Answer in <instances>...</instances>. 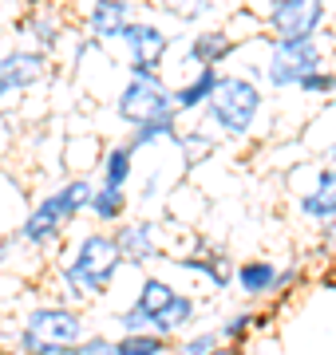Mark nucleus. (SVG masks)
<instances>
[{
  "label": "nucleus",
  "mask_w": 336,
  "mask_h": 355,
  "mask_svg": "<svg viewBox=\"0 0 336 355\" xmlns=\"http://www.w3.org/2000/svg\"><path fill=\"white\" fill-rule=\"evenodd\" d=\"M123 249H119L115 233L107 229H87V233H76L72 245L60 253V265H56V284H60V300L67 304H95L103 300L115 277L123 272Z\"/></svg>",
  "instance_id": "obj_1"
},
{
  "label": "nucleus",
  "mask_w": 336,
  "mask_h": 355,
  "mask_svg": "<svg viewBox=\"0 0 336 355\" xmlns=\"http://www.w3.org/2000/svg\"><path fill=\"white\" fill-rule=\"evenodd\" d=\"M202 119L218 130V139L249 142L265 119V91L253 76H221L218 91L202 107Z\"/></svg>",
  "instance_id": "obj_2"
},
{
  "label": "nucleus",
  "mask_w": 336,
  "mask_h": 355,
  "mask_svg": "<svg viewBox=\"0 0 336 355\" xmlns=\"http://www.w3.org/2000/svg\"><path fill=\"white\" fill-rule=\"evenodd\" d=\"M328 32L317 36H265V83L273 91H297L301 79L312 76L328 60Z\"/></svg>",
  "instance_id": "obj_3"
},
{
  "label": "nucleus",
  "mask_w": 336,
  "mask_h": 355,
  "mask_svg": "<svg viewBox=\"0 0 336 355\" xmlns=\"http://www.w3.org/2000/svg\"><path fill=\"white\" fill-rule=\"evenodd\" d=\"M111 114L127 127H139V123H151V119L178 114V107H174V91L167 87L162 76H127L123 87L111 95Z\"/></svg>",
  "instance_id": "obj_4"
},
{
  "label": "nucleus",
  "mask_w": 336,
  "mask_h": 355,
  "mask_svg": "<svg viewBox=\"0 0 336 355\" xmlns=\"http://www.w3.org/2000/svg\"><path fill=\"white\" fill-rule=\"evenodd\" d=\"M20 324L44 336L48 355H79V340L87 336V320H83L79 304H67V300H48V304L28 308Z\"/></svg>",
  "instance_id": "obj_5"
},
{
  "label": "nucleus",
  "mask_w": 336,
  "mask_h": 355,
  "mask_svg": "<svg viewBox=\"0 0 336 355\" xmlns=\"http://www.w3.org/2000/svg\"><path fill=\"white\" fill-rule=\"evenodd\" d=\"M52 76V55L48 51L20 44V48L0 51V107H16L28 91L48 83Z\"/></svg>",
  "instance_id": "obj_6"
},
{
  "label": "nucleus",
  "mask_w": 336,
  "mask_h": 355,
  "mask_svg": "<svg viewBox=\"0 0 336 355\" xmlns=\"http://www.w3.org/2000/svg\"><path fill=\"white\" fill-rule=\"evenodd\" d=\"M72 221H76V217L67 214V205L60 202V193L52 190L20 217L16 237H20V245H28L32 253H48V249H56V245L64 241V233H67Z\"/></svg>",
  "instance_id": "obj_7"
},
{
  "label": "nucleus",
  "mask_w": 336,
  "mask_h": 355,
  "mask_svg": "<svg viewBox=\"0 0 336 355\" xmlns=\"http://www.w3.org/2000/svg\"><path fill=\"white\" fill-rule=\"evenodd\" d=\"M115 241L123 249V261L135 268L142 265H155V261H167L170 249H167V225L155 221V217H123L115 225Z\"/></svg>",
  "instance_id": "obj_8"
},
{
  "label": "nucleus",
  "mask_w": 336,
  "mask_h": 355,
  "mask_svg": "<svg viewBox=\"0 0 336 355\" xmlns=\"http://www.w3.org/2000/svg\"><path fill=\"white\" fill-rule=\"evenodd\" d=\"M328 24V0H273L265 36H317Z\"/></svg>",
  "instance_id": "obj_9"
},
{
  "label": "nucleus",
  "mask_w": 336,
  "mask_h": 355,
  "mask_svg": "<svg viewBox=\"0 0 336 355\" xmlns=\"http://www.w3.org/2000/svg\"><path fill=\"white\" fill-rule=\"evenodd\" d=\"M170 265L178 268V272H186V277L202 280L210 292H226L233 284V261L221 249H210V245H194V249H186V253L178 257H167Z\"/></svg>",
  "instance_id": "obj_10"
},
{
  "label": "nucleus",
  "mask_w": 336,
  "mask_h": 355,
  "mask_svg": "<svg viewBox=\"0 0 336 355\" xmlns=\"http://www.w3.org/2000/svg\"><path fill=\"white\" fill-rule=\"evenodd\" d=\"M237 48H242V40L233 36V28L206 24L190 36V44L182 51V64L190 67V71H194V67H221L230 55H237Z\"/></svg>",
  "instance_id": "obj_11"
},
{
  "label": "nucleus",
  "mask_w": 336,
  "mask_h": 355,
  "mask_svg": "<svg viewBox=\"0 0 336 355\" xmlns=\"http://www.w3.org/2000/svg\"><path fill=\"white\" fill-rule=\"evenodd\" d=\"M293 202H297V214L305 221H328L336 217V166L324 162V166H312V178L305 190H293Z\"/></svg>",
  "instance_id": "obj_12"
},
{
  "label": "nucleus",
  "mask_w": 336,
  "mask_h": 355,
  "mask_svg": "<svg viewBox=\"0 0 336 355\" xmlns=\"http://www.w3.org/2000/svg\"><path fill=\"white\" fill-rule=\"evenodd\" d=\"M131 20H135V0H91L87 16H83V28H87L91 40H99L107 48V44L123 40Z\"/></svg>",
  "instance_id": "obj_13"
},
{
  "label": "nucleus",
  "mask_w": 336,
  "mask_h": 355,
  "mask_svg": "<svg viewBox=\"0 0 336 355\" xmlns=\"http://www.w3.org/2000/svg\"><path fill=\"white\" fill-rule=\"evenodd\" d=\"M123 51H127V64H151V67H162L170 51V36L167 28L155 24V20H131V28L123 32Z\"/></svg>",
  "instance_id": "obj_14"
},
{
  "label": "nucleus",
  "mask_w": 336,
  "mask_h": 355,
  "mask_svg": "<svg viewBox=\"0 0 336 355\" xmlns=\"http://www.w3.org/2000/svg\"><path fill=\"white\" fill-rule=\"evenodd\" d=\"M16 32H20L32 48H40V51H48V55H52V51L64 48L67 20H64V12H60L56 4H40V8H32L28 16H20Z\"/></svg>",
  "instance_id": "obj_15"
},
{
  "label": "nucleus",
  "mask_w": 336,
  "mask_h": 355,
  "mask_svg": "<svg viewBox=\"0 0 336 355\" xmlns=\"http://www.w3.org/2000/svg\"><path fill=\"white\" fill-rule=\"evenodd\" d=\"M233 288L242 292L246 300H265L281 292V265L269 257H249L233 268Z\"/></svg>",
  "instance_id": "obj_16"
},
{
  "label": "nucleus",
  "mask_w": 336,
  "mask_h": 355,
  "mask_svg": "<svg viewBox=\"0 0 336 355\" xmlns=\"http://www.w3.org/2000/svg\"><path fill=\"white\" fill-rule=\"evenodd\" d=\"M218 83H221L218 67H194L178 87H170L174 91V107H178V114H198L210 103V95L218 91Z\"/></svg>",
  "instance_id": "obj_17"
},
{
  "label": "nucleus",
  "mask_w": 336,
  "mask_h": 355,
  "mask_svg": "<svg viewBox=\"0 0 336 355\" xmlns=\"http://www.w3.org/2000/svg\"><path fill=\"white\" fill-rule=\"evenodd\" d=\"M194 320H198V300L190 296V292H178V296L155 316V331L178 340V336H186V331L194 328Z\"/></svg>",
  "instance_id": "obj_18"
},
{
  "label": "nucleus",
  "mask_w": 336,
  "mask_h": 355,
  "mask_svg": "<svg viewBox=\"0 0 336 355\" xmlns=\"http://www.w3.org/2000/svg\"><path fill=\"white\" fill-rule=\"evenodd\" d=\"M135 146L127 139L123 142H107L103 158H99V182H111V186H127L131 174H135Z\"/></svg>",
  "instance_id": "obj_19"
},
{
  "label": "nucleus",
  "mask_w": 336,
  "mask_h": 355,
  "mask_svg": "<svg viewBox=\"0 0 336 355\" xmlns=\"http://www.w3.org/2000/svg\"><path fill=\"white\" fill-rule=\"evenodd\" d=\"M131 209V198H127V186H111V182H99L95 186V198H91V217L99 225H119Z\"/></svg>",
  "instance_id": "obj_20"
},
{
  "label": "nucleus",
  "mask_w": 336,
  "mask_h": 355,
  "mask_svg": "<svg viewBox=\"0 0 336 355\" xmlns=\"http://www.w3.org/2000/svg\"><path fill=\"white\" fill-rule=\"evenodd\" d=\"M170 146H178V150H182V162H186V170H190V166H198L210 150H214V146H218V130H214L206 119H202V127L178 130V139L170 142Z\"/></svg>",
  "instance_id": "obj_21"
},
{
  "label": "nucleus",
  "mask_w": 336,
  "mask_h": 355,
  "mask_svg": "<svg viewBox=\"0 0 336 355\" xmlns=\"http://www.w3.org/2000/svg\"><path fill=\"white\" fill-rule=\"evenodd\" d=\"M178 139V114L170 119H151V123H139V127L127 130V142L135 150H151V146H162V142Z\"/></svg>",
  "instance_id": "obj_22"
},
{
  "label": "nucleus",
  "mask_w": 336,
  "mask_h": 355,
  "mask_svg": "<svg viewBox=\"0 0 336 355\" xmlns=\"http://www.w3.org/2000/svg\"><path fill=\"white\" fill-rule=\"evenodd\" d=\"M95 186H99V182H91V174H67L64 182L56 186V193H60V202L67 205V214H72V217H83V214H91Z\"/></svg>",
  "instance_id": "obj_23"
},
{
  "label": "nucleus",
  "mask_w": 336,
  "mask_h": 355,
  "mask_svg": "<svg viewBox=\"0 0 336 355\" xmlns=\"http://www.w3.org/2000/svg\"><path fill=\"white\" fill-rule=\"evenodd\" d=\"M115 352L119 355H162V352H170V336H162V331H155V328H146V331H119Z\"/></svg>",
  "instance_id": "obj_24"
},
{
  "label": "nucleus",
  "mask_w": 336,
  "mask_h": 355,
  "mask_svg": "<svg viewBox=\"0 0 336 355\" xmlns=\"http://www.w3.org/2000/svg\"><path fill=\"white\" fill-rule=\"evenodd\" d=\"M178 296V288L170 284L167 277H142V284H139V296H135V304L142 308V312H151V316H158L162 308L170 304Z\"/></svg>",
  "instance_id": "obj_25"
},
{
  "label": "nucleus",
  "mask_w": 336,
  "mask_h": 355,
  "mask_svg": "<svg viewBox=\"0 0 336 355\" xmlns=\"http://www.w3.org/2000/svg\"><path fill=\"white\" fill-rule=\"evenodd\" d=\"M258 324H261V316L253 308H237V312H230L218 324V331H221V340H226V347H237V343H246L258 331Z\"/></svg>",
  "instance_id": "obj_26"
},
{
  "label": "nucleus",
  "mask_w": 336,
  "mask_h": 355,
  "mask_svg": "<svg viewBox=\"0 0 336 355\" xmlns=\"http://www.w3.org/2000/svg\"><path fill=\"white\" fill-rule=\"evenodd\" d=\"M221 347H226V340H221V331H218V328L178 336V352H186V355H210V352H221Z\"/></svg>",
  "instance_id": "obj_27"
},
{
  "label": "nucleus",
  "mask_w": 336,
  "mask_h": 355,
  "mask_svg": "<svg viewBox=\"0 0 336 355\" xmlns=\"http://www.w3.org/2000/svg\"><path fill=\"white\" fill-rule=\"evenodd\" d=\"M301 95H309V99H328V95H336V71L328 64L324 67H317L312 76H305L301 79Z\"/></svg>",
  "instance_id": "obj_28"
},
{
  "label": "nucleus",
  "mask_w": 336,
  "mask_h": 355,
  "mask_svg": "<svg viewBox=\"0 0 336 355\" xmlns=\"http://www.w3.org/2000/svg\"><path fill=\"white\" fill-rule=\"evenodd\" d=\"M115 352V340L111 336H99V331H87L79 340V355H111Z\"/></svg>",
  "instance_id": "obj_29"
},
{
  "label": "nucleus",
  "mask_w": 336,
  "mask_h": 355,
  "mask_svg": "<svg viewBox=\"0 0 336 355\" xmlns=\"http://www.w3.org/2000/svg\"><path fill=\"white\" fill-rule=\"evenodd\" d=\"M158 198H162V178L151 174L146 178V186H142V193H139V205L142 209H151V205H158Z\"/></svg>",
  "instance_id": "obj_30"
},
{
  "label": "nucleus",
  "mask_w": 336,
  "mask_h": 355,
  "mask_svg": "<svg viewBox=\"0 0 336 355\" xmlns=\"http://www.w3.org/2000/svg\"><path fill=\"white\" fill-rule=\"evenodd\" d=\"M214 12H218V0H194V4H190V16H186V24H202V20H210Z\"/></svg>",
  "instance_id": "obj_31"
},
{
  "label": "nucleus",
  "mask_w": 336,
  "mask_h": 355,
  "mask_svg": "<svg viewBox=\"0 0 336 355\" xmlns=\"http://www.w3.org/2000/svg\"><path fill=\"white\" fill-rule=\"evenodd\" d=\"M190 4H194V0H158V8L170 12L174 20H182V24H186V16H190Z\"/></svg>",
  "instance_id": "obj_32"
},
{
  "label": "nucleus",
  "mask_w": 336,
  "mask_h": 355,
  "mask_svg": "<svg viewBox=\"0 0 336 355\" xmlns=\"http://www.w3.org/2000/svg\"><path fill=\"white\" fill-rule=\"evenodd\" d=\"M16 245H20V237H16V229H12V233H4V237H0V272L8 268V261H12V249H16Z\"/></svg>",
  "instance_id": "obj_33"
},
{
  "label": "nucleus",
  "mask_w": 336,
  "mask_h": 355,
  "mask_svg": "<svg viewBox=\"0 0 336 355\" xmlns=\"http://www.w3.org/2000/svg\"><path fill=\"white\" fill-rule=\"evenodd\" d=\"M317 233H321V245H324V249H336V217L321 221V225H317Z\"/></svg>",
  "instance_id": "obj_34"
},
{
  "label": "nucleus",
  "mask_w": 336,
  "mask_h": 355,
  "mask_svg": "<svg viewBox=\"0 0 336 355\" xmlns=\"http://www.w3.org/2000/svg\"><path fill=\"white\" fill-rule=\"evenodd\" d=\"M127 76H162V67H151V64H127Z\"/></svg>",
  "instance_id": "obj_35"
},
{
  "label": "nucleus",
  "mask_w": 336,
  "mask_h": 355,
  "mask_svg": "<svg viewBox=\"0 0 336 355\" xmlns=\"http://www.w3.org/2000/svg\"><path fill=\"white\" fill-rule=\"evenodd\" d=\"M246 8H249V12H258L261 24H265V12L273 8V0H246Z\"/></svg>",
  "instance_id": "obj_36"
},
{
  "label": "nucleus",
  "mask_w": 336,
  "mask_h": 355,
  "mask_svg": "<svg viewBox=\"0 0 336 355\" xmlns=\"http://www.w3.org/2000/svg\"><path fill=\"white\" fill-rule=\"evenodd\" d=\"M324 162L336 166V130H333V139H328V146H324Z\"/></svg>",
  "instance_id": "obj_37"
},
{
  "label": "nucleus",
  "mask_w": 336,
  "mask_h": 355,
  "mask_svg": "<svg viewBox=\"0 0 336 355\" xmlns=\"http://www.w3.org/2000/svg\"><path fill=\"white\" fill-rule=\"evenodd\" d=\"M0 111H4V107H0ZM0 135H4V114H0Z\"/></svg>",
  "instance_id": "obj_38"
},
{
  "label": "nucleus",
  "mask_w": 336,
  "mask_h": 355,
  "mask_svg": "<svg viewBox=\"0 0 336 355\" xmlns=\"http://www.w3.org/2000/svg\"><path fill=\"white\" fill-rule=\"evenodd\" d=\"M87 4H91V0H87Z\"/></svg>",
  "instance_id": "obj_39"
}]
</instances>
